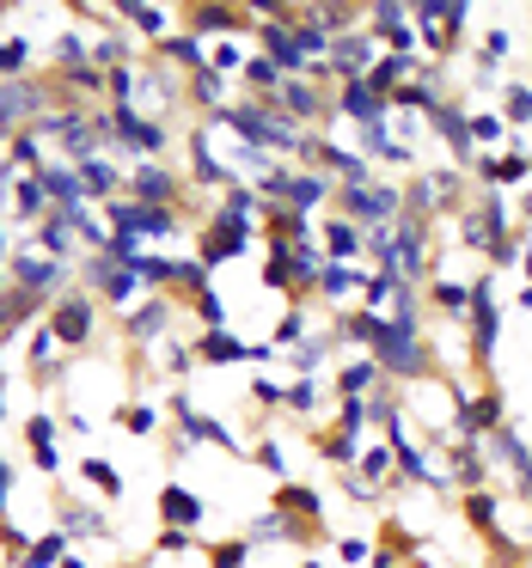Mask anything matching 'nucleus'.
<instances>
[{
	"mask_svg": "<svg viewBox=\"0 0 532 568\" xmlns=\"http://www.w3.org/2000/svg\"><path fill=\"white\" fill-rule=\"evenodd\" d=\"M44 324L56 330V342H62V349H93V342H98V293H86L74 281L62 300H49Z\"/></svg>",
	"mask_w": 532,
	"mask_h": 568,
	"instance_id": "1",
	"label": "nucleus"
},
{
	"mask_svg": "<svg viewBox=\"0 0 532 568\" xmlns=\"http://www.w3.org/2000/svg\"><path fill=\"white\" fill-rule=\"evenodd\" d=\"M7 276H13V288H25V293H37V300H62L68 288H74V263H56V257H44L37 245H19L13 257H7Z\"/></svg>",
	"mask_w": 532,
	"mask_h": 568,
	"instance_id": "2",
	"label": "nucleus"
},
{
	"mask_svg": "<svg viewBox=\"0 0 532 568\" xmlns=\"http://www.w3.org/2000/svg\"><path fill=\"white\" fill-rule=\"evenodd\" d=\"M105 135H110V147L135 154V166H142V159H159V147H166V123H154V117H142V110H129V105L105 110Z\"/></svg>",
	"mask_w": 532,
	"mask_h": 568,
	"instance_id": "3",
	"label": "nucleus"
},
{
	"mask_svg": "<svg viewBox=\"0 0 532 568\" xmlns=\"http://www.w3.org/2000/svg\"><path fill=\"white\" fill-rule=\"evenodd\" d=\"M172 330H178V293H147L142 306L123 318V342H135L142 354H154Z\"/></svg>",
	"mask_w": 532,
	"mask_h": 568,
	"instance_id": "4",
	"label": "nucleus"
},
{
	"mask_svg": "<svg viewBox=\"0 0 532 568\" xmlns=\"http://www.w3.org/2000/svg\"><path fill=\"white\" fill-rule=\"evenodd\" d=\"M337 202H343V215L349 220H386V227H398V215H404V208H398V190L391 184H374V178H367V184H343L337 190Z\"/></svg>",
	"mask_w": 532,
	"mask_h": 568,
	"instance_id": "5",
	"label": "nucleus"
},
{
	"mask_svg": "<svg viewBox=\"0 0 532 568\" xmlns=\"http://www.w3.org/2000/svg\"><path fill=\"white\" fill-rule=\"evenodd\" d=\"M56 434H62V415H49V410H32V415H25V452H32V471H37V476H62Z\"/></svg>",
	"mask_w": 532,
	"mask_h": 568,
	"instance_id": "6",
	"label": "nucleus"
},
{
	"mask_svg": "<svg viewBox=\"0 0 532 568\" xmlns=\"http://www.w3.org/2000/svg\"><path fill=\"white\" fill-rule=\"evenodd\" d=\"M129 202H142V208H172L178 202V178L159 159H142V166L129 171V190H123Z\"/></svg>",
	"mask_w": 532,
	"mask_h": 568,
	"instance_id": "7",
	"label": "nucleus"
},
{
	"mask_svg": "<svg viewBox=\"0 0 532 568\" xmlns=\"http://www.w3.org/2000/svg\"><path fill=\"white\" fill-rule=\"evenodd\" d=\"M44 300L37 293H25V288H7L0 293V349L19 337V330H32V324H44Z\"/></svg>",
	"mask_w": 532,
	"mask_h": 568,
	"instance_id": "8",
	"label": "nucleus"
},
{
	"mask_svg": "<svg viewBox=\"0 0 532 568\" xmlns=\"http://www.w3.org/2000/svg\"><path fill=\"white\" fill-rule=\"evenodd\" d=\"M203 513H208V501L196 490H184V483H166V490H159V520L172 525V532H196Z\"/></svg>",
	"mask_w": 532,
	"mask_h": 568,
	"instance_id": "9",
	"label": "nucleus"
},
{
	"mask_svg": "<svg viewBox=\"0 0 532 568\" xmlns=\"http://www.w3.org/2000/svg\"><path fill=\"white\" fill-rule=\"evenodd\" d=\"M56 513H62L56 525H62L68 537H86V532H93V537H105V532H110V513L93 501V495H68V501L56 507Z\"/></svg>",
	"mask_w": 532,
	"mask_h": 568,
	"instance_id": "10",
	"label": "nucleus"
},
{
	"mask_svg": "<svg viewBox=\"0 0 532 568\" xmlns=\"http://www.w3.org/2000/svg\"><path fill=\"white\" fill-rule=\"evenodd\" d=\"M68 551H74V537L62 532V525H49V532H37L25 551H19V563L13 568H62L68 563Z\"/></svg>",
	"mask_w": 532,
	"mask_h": 568,
	"instance_id": "11",
	"label": "nucleus"
},
{
	"mask_svg": "<svg viewBox=\"0 0 532 568\" xmlns=\"http://www.w3.org/2000/svg\"><path fill=\"white\" fill-rule=\"evenodd\" d=\"M220 32H251L245 7H190V37H220Z\"/></svg>",
	"mask_w": 532,
	"mask_h": 568,
	"instance_id": "12",
	"label": "nucleus"
},
{
	"mask_svg": "<svg viewBox=\"0 0 532 568\" xmlns=\"http://www.w3.org/2000/svg\"><path fill=\"white\" fill-rule=\"evenodd\" d=\"M379 385H386V373H379L374 354H355V361L337 373V391H343V398H374Z\"/></svg>",
	"mask_w": 532,
	"mask_h": 568,
	"instance_id": "13",
	"label": "nucleus"
},
{
	"mask_svg": "<svg viewBox=\"0 0 532 568\" xmlns=\"http://www.w3.org/2000/svg\"><path fill=\"white\" fill-rule=\"evenodd\" d=\"M80 490L98 495V501H117V495H123V476H117V464H110V459L86 452V459H80Z\"/></svg>",
	"mask_w": 532,
	"mask_h": 568,
	"instance_id": "14",
	"label": "nucleus"
},
{
	"mask_svg": "<svg viewBox=\"0 0 532 568\" xmlns=\"http://www.w3.org/2000/svg\"><path fill=\"white\" fill-rule=\"evenodd\" d=\"M459 507H466V525H471V532L496 537V520H501V495H489V490H466V495H459Z\"/></svg>",
	"mask_w": 532,
	"mask_h": 568,
	"instance_id": "15",
	"label": "nucleus"
},
{
	"mask_svg": "<svg viewBox=\"0 0 532 568\" xmlns=\"http://www.w3.org/2000/svg\"><path fill=\"white\" fill-rule=\"evenodd\" d=\"M318 293H325V300H355V293H367V276H361V269H349V263H325Z\"/></svg>",
	"mask_w": 532,
	"mask_h": 568,
	"instance_id": "16",
	"label": "nucleus"
},
{
	"mask_svg": "<svg viewBox=\"0 0 532 568\" xmlns=\"http://www.w3.org/2000/svg\"><path fill=\"white\" fill-rule=\"evenodd\" d=\"M117 428L135 434V440H154V434H159V410L147 398H135V403H123V410H117Z\"/></svg>",
	"mask_w": 532,
	"mask_h": 568,
	"instance_id": "17",
	"label": "nucleus"
},
{
	"mask_svg": "<svg viewBox=\"0 0 532 568\" xmlns=\"http://www.w3.org/2000/svg\"><path fill=\"white\" fill-rule=\"evenodd\" d=\"M318 403H325V385H318V379H294V385H288V398H282V410H294L300 415V422H318Z\"/></svg>",
	"mask_w": 532,
	"mask_h": 568,
	"instance_id": "18",
	"label": "nucleus"
},
{
	"mask_svg": "<svg viewBox=\"0 0 532 568\" xmlns=\"http://www.w3.org/2000/svg\"><path fill=\"white\" fill-rule=\"evenodd\" d=\"M184 93L196 98V105H220V98H227V74L203 68V74H190V80H184Z\"/></svg>",
	"mask_w": 532,
	"mask_h": 568,
	"instance_id": "19",
	"label": "nucleus"
},
{
	"mask_svg": "<svg viewBox=\"0 0 532 568\" xmlns=\"http://www.w3.org/2000/svg\"><path fill=\"white\" fill-rule=\"evenodd\" d=\"M196 361H251V349L215 330V337H203V342H196Z\"/></svg>",
	"mask_w": 532,
	"mask_h": 568,
	"instance_id": "20",
	"label": "nucleus"
},
{
	"mask_svg": "<svg viewBox=\"0 0 532 568\" xmlns=\"http://www.w3.org/2000/svg\"><path fill=\"white\" fill-rule=\"evenodd\" d=\"M208 568H251V537H220L208 551Z\"/></svg>",
	"mask_w": 532,
	"mask_h": 568,
	"instance_id": "21",
	"label": "nucleus"
},
{
	"mask_svg": "<svg viewBox=\"0 0 532 568\" xmlns=\"http://www.w3.org/2000/svg\"><path fill=\"white\" fill-rule=\"evenodd\" d=\"M325 245H330V263H337V257H355V251L367 245V239H361V232L349 227V220H330V227H325Z\"/></svg>",
	"mask_w": 532,
	"mask_h": 568,
	"instance_id": "22",
	"label": "nucleus"
},
{
	"mask_svg": "<svg viewBox=\"0 0 532 568\" xmlns=\"http://www.w3.org/2000/svg\"><path fill=\"white\" fill-rule=\"evenodd\" d=\"M276 98H282V110H294V117H313L318 110V86H306V80H288Z\"/></svg>",
	"mask_w": 532,
	"mask_h": 568,
	"instance_id": "23",
	"label": "nucleus"
},
{
	"mask_svg": "<svg viewBox=\"0 0 532 568\" xmlns=\"http://www.w3.org/2000/svg\"><path fill=\"white\" fill-rule=\"evenodd\" d=\"M196 324H208V330H220L227 324V306H220V293H196Z\"/></svg>",
	"mask_w": 532,
	"mask_h": 568,
	"instance_id": "24",
	"label": "nucleus"
},
{
	"mask_svg": "<svg viewBox=\"0 0 532 568\" xmlns=\"http://www.w3.org/2000/svg\"><path fill=\"white\" fill-rule=\"evenodd\" d=\"M257 464H264L269 476H282V471H288V452H282V440H264V446H257Z\"/></svg>",
	"mask_w": 532,
	"mask_h": 568,
	"instance_id": "25",
	"label": "nucleus"
},
{
	"mask_svg": "<svg viewBox=\"0 0 532 568\" xmlns=\"http://www.w3.org/2000/svg\"><path fill=\"white\" fill-rule=\"evenodd\" d=\"M466 129H471V141H501V117H466Z\"/></svg>",
	"mask_w": 532,
	"mask_h": 568,
	"instance_id": "26",
	"label": "nucleus"
},
{
	"mask_svg": "<svg viewBox=\"0 0 532 568\" xmlns=\"http://www.w3.org/2000/svg\"><path fill=\"white\" fill-rule=\"evenodd\" d=\"M300 337H306V312H288V318L276 324V342L288 349V342H300Z\"/></svg>",
	"mask_w": 532,
	"mask_h": 568,
	"instance_id": "27",
	"label": "nucleus"
},
{
	"mask_svg": "<svg viewBox=\"0 0 532 568\" xmlns=\"http://www.w3.org/2000/svg\"><path fill=\"white\" fill-rule=\"evenodd\" d=\"M508 117H515V123L532 117V86H515V93H508Z\"/></svg>",
	"mask_w": 532,
	"mask_h": 568,
	"instance_id": "28",
	"label": "nucleus"
},
{
	"mask_svg": "<svg viewBox=\"0 0 532 568\" xmlns=\"http://www.w3.org/2000/svg\"><path fill=\"white\" fill-rule=\"evenodd\" d=\"M337 556H343V563H361V556H367V537H343V544H337Z\"/></svg>",
	"mask_w": 532,
	"mask_h": 568,
	"instance_id": "29",
	"label": "nucleus"
},
{
	"mask_svg": "<svg viewBox=\"0 0 532 568\" xmlns=\"http://www.w3.org/2000/svg\"><path fill=\"white\" fill-rule=\"evenodd\" d=\"M7 251H13V232L0 227V263H7Z\"/></svg>",
	"mask_w": 532,
	"mask_h": 568,
	"instance_id": "30",
	"label": "nucleus"
},
{
	"mask_svg": "<svg viewBox=\"0 0 532 568\" xmlns=\"http://www.w3.org/2000/svg\"><path fill=\"white\" fill-rule=\"evenodd\" d=\"M374 568H398V556H391V551H379V556H374Z\"/></svg>",
	"mask_w": 532,
	"mask_h": 568,
	"instance_id": "31",
	"label": "nucleus"
},
{
	"mask_svg": "<svg viewBox=\"0 0 532 568\" xmlns=\"http://www.w3.org/2000/svg\"><path fill=\"white\" fill-rule=\"evenodd\" d=\"M62 568H93V563H86L80 551H68V563H62Z\"/></svg>",
	"mask_w": 532,
	"mask_h": 568,
	"instance_id": "32",
	"label": "nucleus"
},
{
	"mask_svg": "<svg viewBox=\"0 0 532 568\" xmlns=\"http://www.w3.org/2000/svg\"><path fill=\"white\" fill-rule=\"evenodd\" d=\"M520 312H532V281H527V288H520Z\"/></svg>",
	"mask_w": 532,
	"mask_h": 568,
	"instance_id": "33",
	"label": "nucleus"
},
{
	"mask_svg": "<svg viewBox=\"0 0 532 568\" xmlns=\"http://www.w3.org/2000/svg\"><path fill=\"white\" fill-rule=\"evenodd\" d=\"M520 208H527V220H532V190H527V196H520Z\"/></svg>",
	"mask_w": 532,
	"mask_h": 568,
	"instance_id": "34",
	"label": "nucleus"
},
{
	"mask_svg": "<svg viewBox=\"0 0 532 568\" xmlns=\"http://www.w3.org/2000/svg\"><path fill=\"white\" fill-rule=\"evenodd\" d=\"M0 422H7V385H0Z\"/></svg>",
	"mask_w": 532,
	"mask_h": 568,
	"instance_id": "35",
	"label": "nucleus"
},
{
	"mask_svg": "<svg viewBox=\"0 0 532 568\" xmlns=\"http://www.w3.org/2000/svg\"><path fill=\"white\" fill-rule=\"evenodd\" d=\"M466 568H477V563H466Z\"/></svg>",
	"mask_w": 532,
	"mask_h": 568,
	"instance_id": "36",
	"label": "nucleus"
},
{
	"mask_svg": "<svg viewBox=\"0 0 532 568\" xmlns=\"http://www.w3.org/2000/svg\"><path fill=\"white\" fill-rule=\"evenodd\" d=\"M0 464H7V459H0Z\"/></svg>",
	"mask_w": 532,
	"mask_h": 568,
	"instance_id": "37",
	"label": "nucleus"
}]
</instances>
